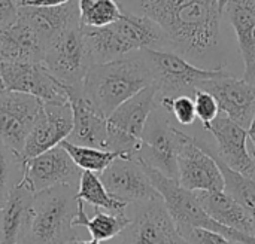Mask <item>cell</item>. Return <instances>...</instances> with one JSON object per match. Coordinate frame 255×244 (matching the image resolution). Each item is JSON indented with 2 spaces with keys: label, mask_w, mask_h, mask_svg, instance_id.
<instances>
[{
  "label": "cell",
  "mask_w": 255,
  "mask_h": 244,
  "mask_svg": "<svg viewBox=\"0 0 255 244\" xmlns=\"http://www.w3.org/2000/svg\"><path fill=\"white\" fill-rule=\"evenodd\" d=\"M123 10L148 16L166 33L169 49L206 70H226L223 18L229 0H117Z\"/></svg>",
  "instance_id": "obj_1"
},
{
  "label": "cell",
  "mask_w": 255,
  "mask_h": 244,
  "mask_svg": "<svg viewBox=\"0 0 255 244\" xmlns=\"http://www.w3.org/2000/svg\"><path fill=\"white\" fill-rule=\"evenodd\" d=\"M151 85H154L151 69L139 51L91 66L82 83V94L97 112L109 118L123 103Z\"/></svg>",
  "instance_id": "obj_2"
},
{
  "label": "cell",
  "mask_w": 255,
  "mask_h": 244,
  "mask_svg": "<svg viewBox=\"0 0 255 244\" xmlns=\"http://www.w3.org/2000/svg\"><path fill=\"white\" fill-rule=\"evenodd\" d=\"M84 40L93 66L114 61L142 49H169L163 28L148 16L123 10L115 22L93 28L82 27Z\"/></svg>",
  "instance_id": "obj_3"
},
{
  "label": "cell",
  "mask_w": 255,
  "mask_h": 244,
  "mask_svg": "<svg viewBox=\"0 0 255 244\" xmlns=\"http://www.w3.org/2000/svg\"><path fill=\"white\" fill-rule=\"evenodd\" d=\"M78 188L60 185L34 194L27 224L18 244H73L79 233Z\"/></svg>",
  "instance_id": "obj_4"
},
{
  "label": "cell",
  "mask_w": 255,
  "mask_h": 244,
  "mask_svg": "<svg viewBox=\"0 0 255 244\" xmlns=\"http://www.w3.org/2000/svg\"><path fill=\"white\" fill-rule=\"evenodd\" d=\"M142 54L151 69L154 86L160 98L181 95L194 98L205 81L229 73L227 70L200 69L170 49H142Z\"/></svg>",
  "instance_id": "obj_5"
},
{
  "label": "cell",
  "mask_w": 255,
  "mask_h": 244,
  "mask_svg": "<svg viewBox=\"0 0 255 244\" xmlns=\"http://www.w3.org/2000/svg\"><path fill=\"white\" fill-rule=\"evenodd\" d=\"M145 168H146L155 189L160 192L178 230L203 228V230L218 233L238 244H255L254 237H250L244 233L230 230V228L218 224L217 221H214L202 207L196 192L184 189L176 180H172V179L163 176L157 170H152L146 165H145Z\"/></svg>",
  "instance_id": "obj_6"
},
{
  "label": "cell",
  "mask_w": 255,
  "mask_h": 244,
  "mask_svg": "<svg viewBox=\"0 0 255 244\" xmlns=\"http://www.w3.org/2000/svg\"><path fill=\"white\" fill-rule=\"evenodd\" d=\"M157 88L154 85L123 103L108 118L106 151L133 158L142 140V133L149 115L158 107Z\"/></svg>",
  "instance_id": "obj_7"
},
{
  "label": "cell",
  "mask_w": 255,
  "mask_h": 244,
  "mask_svg": "<svg viewBox=\"0 0 255 244\" xmlns=\"http://www.w3.org/2000/svg\"><path fill=\"white\" fill-rule=\"evenodd\" d=\"M169 113L160 106L149 115L142 133V140L133 158L178 182V146L181 139Z\"/></svg>",
  "instance_id": "obj_8"
},
{
  "label": "cell",
  "mask_w": 255,
  "mask_h": 244,
  "mask_svg": "<svg viewBox=\"0 0 255 244\" xmlns=\"http://www.w3.org/2000/svg\"><path fill=\"white\" fill-rule=\"evenodd\" d=\"M42 63L63 86H82L93 63L81 24L72 25L55 36L45 48Z\"/></svg>",
  "instance_id": "obj_9"
},
{
  "label": "cell",
  "mask_w": 255,
  "mask_h": 244,
  "mask_svg": "<svg viewBox=\"0 0 255 244\" xmlns=\"http://www.w3.org/2000/svg\"><path fill=\"white\" fill-rule=\"evenodd\" d=\"M178 183L191 192L224 191V177L217 161L184 131L178 146Z\"/></svg>",
  "instance_id": "obj_10"
},
{
  "label": "cell",
  "mask_w": 255,
  "mask_h": 244,
  "mask_svg": "<svg viewBox=\"0 0 255 244\" xmlns=\"http://www.w3.org/2000/svg\"><path fill=\"white\" fill-rule=\"evenodd\" d=\"M99 177L108 192L127 206L161 200L145 165L136 158H117Z\"/></svg>",
  "instance_id": "obj_11"
},
{
  "label": "cell",
  "mask_w": 255,
  "mask_h": 244,
  "mask_svg": "<svg viewBox=\"0 0 255 244\" xmlns=\"http://www.w3.org/2000/svg\"><path fill=\"white\" fill-rule=\"evenodd\" d=\"M81 176L82 170L60 145L34 158L25 160L21 185L33 194H39L60 185L78 188Z\"/></svg>",
  "instance_id": "obj_12"
},
{
  "label": "cell",
  "mask_w": 255,
  "mask_h": 244,
  "mask_svg": "<svg viewBox=\"0 0 255 244\" xmlns=\"http://www.w3.org/2000/svg\"><path fill=\"white\" fill-rule=\"evenodd\" d=\"M3 83L7 91L22 92L45 104L69 103L64 86L46 70L43 63H0Z\"/></svg>",
  "instance_id": "obj_13"
},
{
  "label": "cell",
  "mask_w": 255,
  "mask_h": 244,
  "mask_svg": "<svg viewBox=\"0 0 255 244\" xmlns=\"http://www.w3.org/2000/svg\"><path fill=\"white\" fill-rule=\"evenodd\" d=\"M121 244H187L163 198L137 204Z\"/></svg>",
  "instance_id": "obj_14"
},
{
  "label": "cell",
  "mask_w": 255,
  "mask_h": 244,
  "mask_svg": "<svg viewBox=\"0 0 255 244\" xmlns=\"http://www.w3.org/2000/svg\"><path fill=\"white\" fill-rule=\"evenodd\" d=\"M43 110V103L28 94H0V140L22 155L25 140Z\"/></svg>",
  "instance_id": "obj_15"
},
{
  "label": "cell",
  "mask_w": 255,
  "mask_h": 244,
  "mask_svg": "<svg viewBox=\"0 0 255 244\" xmlns=\"http://www.w3.org/2000/svg\"><path fill=\"white\" fill-rule=\"evenodd\" d=\"M199 89L214 95L220 112H224L229 119L244 128L250 127L255 115V85L229 72L223 76L205 81Z\"/></svg>",
  "instance_id": "obj_16"
},
{
  "label": "cell",
  "mask_w": 255,
  "mask_h": 244,
  "mask_svg": "<svg viewBox=\"0 0 255 244\" xmlns=\"http://www.w3.org/2000/svg\"><path fill=\"white\" fill-rule=\"evenodd\" d=\"M73 128V112L70 103L45 104L40 116L31 128L22 157L24 160L34 158L52 148L60 146L70 136Z\"/></svg>",
  "instance_id": "obj_17"
},
{
  "label": "cell",
  "mask_w": 255,
  "mask_h": 244,
  "mask_svg": "<svg viewBox=\"0 0 255 244\" xmlns=\"http://www.w3.org/2000/svg\"><path fill=\"white\" fill-rule=\"evenodd\" d=\"M217 142L215 154L232 170L255 179V158L247 148L248 131L227 116L217 118L205 128Z\"/></svg>",
  "instance_id": "obj_18"
},
{
  "label": "cell",
  "mask_w": 255,
  "mask_h": 244,
  "mask_svg": "<svg viewBox=\"0 0 255 244\" xmlns=\"http://www.w3.org/2000/svg\"><path fill=\"white\" fill-rule=\"evenodd\" d=\"M64 89L73 112V128L70 136L67 137V142L78 146H88L106 151L108 118L97 112L84 97L82 86H64Z\"/></svg>",
  "instance_id": "obj_19"
},
{
  "label": "cell",
  "mask_w": 255,
  "mask_h": 244,
  "mask_svg": "<svg viewBox=\"0 0 255 244\" xmlns=\"http://www.w3.org/2000/svg\"><path fill=\"white\" fill-rule=\"evenodd\" d=\"M226 16L238 39L244 79L255 85V0H229Z\"/></svg>",
  "instance_id": "obj_20"
},
{
  "label": "cell",
  "mask_w": 255,
  "mask_h": 244,
  "mask_svg": "<svg viewBox=\"0 0 255 244\" xmlns=\"http://www.w3.org/2000/svg\"><path fill=\"white\" fill-rule=\"evenodd\" d=\"M18 16L36 31L45 48L61 31L72 25L81 24L78 0H70L67 4L58 7L22 6L18 7Z\"/></svg>",
  "instance_id": "obj_21"
},
{
  "label": "cell",
  "mask_w": 255,
  "mask_h": 244,
  "mask_svg": "<svg viewBox=\"0 0 255 244\" xmlns=\"http://www.w3.org/2000/svg\"><path fill=\"white\" fill-rule=\"evenodd\" d=\"M43 54L42 40L22 18L0 31V63H42Z\"/></svg>",
  "instance_id": "obj_22"
},
{
  "label": "cell",
  "mask_w": 255,
  "mask_h": 244,
  "mask_svg": "<svg viewBox=\"0 0 255 244\" xmlns=\"http://www.w3.org/2000/svg\"><path fill=\"white\" fill-rule=\"evenodd\" d=\"M205 212L218 224L255 239L254 216L236 200L220 192H196Z\"/></svg>",
  "instance_id": "obj_23"
},
{
  "label": "cell",
  "mask_w": 255,
  "mask_h": 244,
  "mask_svg": "<svg viewBox=\"0 0 255 244\" xmlns=\"http://www.w3.org/2000/svg\"><path fill=\"white\" fill-rule=\"evenodd\" d=\"M33 197V192L19 185L0 207V244H18L27 224Z\"/></svg>",
  "instance_id": "obj_24"
},
{
  "label": "cell",
  "mask_w": 255,
  "mask_h": 244,
  "mask_svg": "<svg viewBox=\"0 0 255 244\" xmlns=\"http://www.w3.org/2000/svg\"><path fill=\"white\" fill-rule=\"evenodd\" d=\"M194 140L205 152H208L217 161L220 171L224 177V192L230 195L233 200H236L239 204H242L255 219V179L244 176L232 170L227 164H224L221 158L215 154L214 145L209 143L208 140H203L199 137H194Z\"/></svg>",
  "instance_id": "obj_25"
},
{
  "label": "cell",
  "mask_w": 255,
  "mask_h": 244,
  "mask_svg": "<svg viewBox=\"0 0 255 244\" xmlns=\"http://www.w3.org/2000/svg\"><path fill=\"white\" fill-rule=\"evenodd\" d=\"M130 222L131 218H128L127 215H112L108 212H102L100 209H94V216L88 218L85 213L84 201L79 200L78 213L73 221V225L76 228H87L93 240L102 243L123 234L124 230L130 225Z\"/></svg>",
  "instance_id": "obj_26"
},
{
  "label": "cell",
  "mask_w": 255,
  "mask_h": 244,
  "mask_svg": "<svg viewBox=\"0 0 255 244\" xmlns=\"http://www.w3.org/2000/svg\"><path fill=\"white\" fill-rule=\"evenodd\" d=\"M78 198L91 204L94 209H100L112 215H126L127 204L112 197L102 183L100 177L91 171H82L78 186Z\"/></svg>",
  "instance_id": "obj_27"
},
{
  "label": "cell",
  "mask_w": 255,
  "mask_h": 244,
  "mask_svg": "<svg viewBox=\"0 0 255 244\" xmlns=\"http://www.w3.org/2000/svg\"><path fill=\"white\" fill-rule=\"evenodd\" d=\"M25 160L0 140V207L6 203L12 191L21 185Z\"/></svg>",
  "instance_id": "obj_28"
},
{
  "label": "cell",
  "mask_w": 255,
  "mask_h": 244,
  "mask_svg": "<svg viewBox=\"0 0 255 244\" xmlns=\"http://www.w3.org/2000/svg\"><path fill=\"white\" fill-rule=\"evenodd\" d=\"M78 7L82 27H106L123 16L117 0H78Z\"/></svg>",
  "instance_id": "obj_29"
},
{
  "label": "cell",
  "mask_w": 255,
  "mask_h": 244,
  "mask_svg": "<svg viewBox=\"0 0 255 244\" xmlns=\"http://www.w3.org/2000/svg\"><path fill=\"white\" fill-rule=\"evenodd\" d=\"M61 146L66 149V152L70 155L73 163L82 170V171H91L97 176H100L117 158H120V154L88 148V146H78L67 140L61 143Z\"/></svg>",
  "instance_id": "obj_30"
},
{
  "label": "cell",
  "mask_w": 255,
  "mask_h": 244,
  "mask_svg": "<svg viewBox=\"0 0 255 244\" xmlns=\"http://www.w3.org/2000/svg\"><path fill=\"white\" fill-rule=\"evenodd\" d=\"M158 106L164 109L169 115H173L175 119L185 127H191L196 119V106H194V98L188 95H181L175 98L163 97L158 101Z\"/></svg>",
  "instance_id": "obj_31"
},
{
  "label": "cell",
  "mask_w": 255,
  "mask_h": 244,
  "mask_svg": "<svg viewBox=\"0 0 255 244\" xmlns=\"http://www.w3.org/2000/svg\"><path fill=\"white\" fill-rule=\"evenodd\" d=\"M194 106H196V115L200 119L203 128L209 127L218 118L220 106L214 98V95H211L209 92L197 89L194 95Z\"/></svg>",
  "instance_id": "obj_32"
},
{
  "label": "cell",
  "mask_w": 255,
  "mask_h": 244,
  "mask_svg": "<svg viewBox=\"0 0 255 244\" xmlns=\"http://www.w3.org/2000/svg\"><path fill=\"white\" fill-rule=\"evenodd\" d=\"M178 231L187 244H238L218 233L203 228H182Z\"/></svg>",
  "instance_id": "obj_33"
},
{
  "label": "cell",
  "mask_w": 255,
  "mask_h": 244,
  "mask_svg": "<svg viewBox=\"0 0 255 244\" xmlns=\"http://www.w3.org/2000/svg\"><path fill=\"white\" fill-rule=\"evenodd\" d=\"M18 18V6L13 0H0V31L13 24Z\"/></svg>",
  "instance_id": "obj_34"
},
{
  "label": "cell",
  "mask_w": 255,
  "mask_h": 244,
  "mask_svg": "<svg viewBox=\"0 0 255 244\" xmlns=\"http://www.w3.org/2000/svg\"><path fill=\"white\" fill-rule=\"evenodd\" d=\"M70 0H31L25 6H33V7H58L67 4Z\"/></svg>",
  "instance_id": "obj_35"
},
{
  "label": "cell",
  "mask_w": 255,
  "mask_h": 244,
  "mask_svg": "<svg viewBox=\"0 0 255 244\" xmlns=\"http://www.w3.org/2000/svg\"><path fill=\"white\" fill-rule=\"evenodd\" d=\"M247 131H248V139L253 142V145H254V158H255V115L254 118H253V121H251V124H250V127L247 128Z\"/></svg>",
  "instance_id": "obj_36"
},
{
  "label": "cell",
  "mask_w": 255,
  "mask_h": 244,
  "mask_svg": "<svg viewBox=\"0 0 255 244\" xmlns=\"http://www.w3.org/2000/svg\"><path fill=\"white\" fill-rule=\"evenodd\" d=\"M31 0H13V3L18 6V7H22V6H25V4H28Z\"/></svg>",
  "instance_id": "obj_37"
},
{
  "label": "cell",
  "mask_w": 255,
  "mask_h": 244,
  "mask_svg": "<svg viewBox=\"0 0 255 244\" xmlns=\"http://www.w3.org/2000/svg\"><path fill=\"white\" fill-rule=\"evenodd\" d=\"M7 89H6V86H4V83H3V78H1V70H0V94H3V92H6Z\"/></svg>",
  "instance_id": "obj_38"
},
{
  "label": "cell",
  "mask_w": 255,
  "mask_h": 244,
  "mask_svg": "<svg viewBox=\"0 0 255 244\" xmlns=\"http://www.w3.org/2000/svg\"><path fill=\"white\" fill-rule=\"evenodd\" d=\"M73 244H102V243H99V242H96V240H90V242H82V240H78V242H75Z\"/></svg>",
  "instance_id": "obj_39"
}]
</instances>
